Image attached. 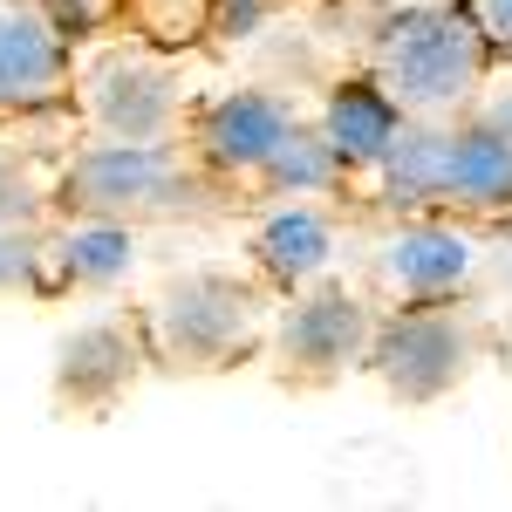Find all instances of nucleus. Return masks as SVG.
I'll use <instances>...</instances> for the list:
<instances>
[{
  "instance_id": "f257e3e1",
  "label": "nucleus",
  "mask_w": 512,
  "mask_h": 512,
  "mask_svg": "<svg viewBox=\"0 0 512 512\" xmlns=\"http://www.w3.org/2000/svg\"><path fill=\"white\" fill-rule=\"evenodd\" d=\"M369 76L403 103V117H465L492 76V41L465 0L390 7L369 41Z\"/></svg>"
},
{
  "instance_id": "f03ea898",
  "label": "nucleus",
  "mask_w": 512,
  "mask_h": 512,
  "mask_svg": "<svg viewBox=\"0 0 512 512\" xmlns=\"http://www.w3.org/2000/svg\"><path fill=\"white\" fill-rule=\"evenodd\" d=\"M260 328H267L260 280H239L226 267H192L158 287V301L144 315V349L164 369L212 376V369H233L260 342Z\"/></svg>"
},
{
  "instance_id": "7ed1b4c3",
  "label": "nucleus",
  "mask_w": 512,
  "mask_h": 512,
  "mask_svg": "<svg viewBox=\"0 0 512 512\" xmlns=\"http://www.w3.org/2000/svg\"><path fill=\"white\" fill-rule=\"evenodd\" d=\"M62 198L82 219H123V226H144V219H178L198 205V171L178 158V144H89L69 178Z\"/></svg>"
},
{
  "instance_id": "20e7f679",
  "label": "nucleus",
  "mask_w": 512,
  "mask_h": 512,
  "mask_svg": "<svg viewBox=\"0 0 512 512\" xmlns=\"http://www.w3.org/2000/svg\"><path fill=\"white\" fill-rule=\"evenodd\" d=\"M478 362V328L444 301H410L403 315H376L369 369L396 403H437L451 396Z\"/></svg>"
},
{
  "instance_id": "39448f33",
  "label": "nucleus",
  "mask_w": 512,
  "mask_h": 512,
  "mask_svg": "<svg viewBox=\"0 0 512 512\" xmlns=\"http://www.w3.org/2000/svg\"><path fill=\"white\" fill-rule=\"evenodd\" d=\"M267 342H274V362L287 383H335L349 369H369L376 308L349 287H335V280H315V287L287 294Z\"/></svg>"
},
{
  "instance_id": "423d86ee",
  "label": "nucleus",
  "mask_w": 512,
  "mask_h": 512,
  "mask_svg": "<svg viewBox=\"0 0 512 512\" xmlns=\"http://www.w3.org/2000/svg\"><path fill=\"white\" fill-rule=\"evenodd\" d=\"M82 117L103 144H171L185 123V89L158 55L110 48L82 69Z\"/></svg>"
},
{
  "instance_id": "0eeeda50",
  "label": "nucleus",
  "mask_w": 512,
  "mask_h": 512,
  "mask_svg": "<svg viewBox=\"0 0 512 512\" xmlns=\"http://www.w3.org/2000/svg\"><path fill=\"white\" fill-rule=\"evenodd\" d=\"M192 158L219 178H260L274 151L301 130V110L280 89H226L212 103H198L192 117Z\"/></svg>"
},
{
  "instance_id": "6e6552de",
  "label": "nucleus",
  "mask_w": 512,
  "mask_h": 512,
  "mask_svg": "<svg viewBox=\"0 0 512 512\" xmlns=\"http://www.w3.org/2000/svg\"><path fill=\"white\" fill-rule=\"evenodd\" d=\"M76 82L69 28L41 0H0V110H55Z\"/></svg>"
},
{
  "instance_id": "1a4fd4ad",
  "label": "nucleus",
  "mask_w": 512,
  "mask_h": 512,
  "mask_svg": "<svg viewBox=\"0 0 512 512\" xmlns=\"http://www.w3.org/2000/svg\"><path fill=\"white\" fill-rule=\"evenodd\" d=\"M246 260H253L260 287L301 294V287L328 280V267H335V226H328V212H321V205H308V198H287V205H274V212L253 226V239H246Z\"/></svg>"
},
{
  "instance_id": "9d476101",
  "label": "nucleus",
  "mask_w": 512,
  "mask_h": 512,
  "mask_svg": "<svg viewBox=\"0 0 512 512\" xmlns=\"http://www.w3.org/2000/svg\"><path fill=\"white\" fill-rule=\"evenodd\" d=\"M376 267L390 280L403 301H451L478 267V246L458 226H444V219H403L390 239H383V253H376Z\"/></svg>"
},
{
  "instance_id": "9b49d317",
  "label": "nucleus",
  "mask_w": 512,
  "mask_h": 512,
  "mask_svg": "<svg viewBox=\"0 0 512 512\" xmlns=\"http://www.w3.org/2000/svg\"><path fill=\"white\" fill-rule=\"evenodd\" d=\"M137 362H151L144 335L123 321H82L76 335L55 342V390L76 410H103L137 383Z\"/></svg>"
},
{
  "instance_id": "f8f14e48",
  "label": "nucleus",
  "mask_w": 512,
  "mask_h": 512,
  "mask_svg": "<svg viewBox=\"0 0 512 512\" xmlns=\"http://www.w3.org/2000/svg\"><path fill=\"white\" fill-rule=\"evenodd\" d=\"M437 205H512V144L485 117H444L437 130Z\"/></svg>"
},
{
  "instance_id": "ddd939ff",
  "label": "nucleus",
  "mask_w": 512,
  "mask_h": 512,
  "mask_svg": "<svg viewBox=\"0 0 512 512\" xmlns=\"http://www.w3.org/2000/svg\"><path fill=\"white\" fill-rule=\"evenodd\" d=\"M403 103H396L390 89L376 76H362V82H342V89H328V103H321V137L342 151V164L349 171H376V164L390 158V144L403 137Z\"/></svg>"
},
{
  "instance_id": "4468645a",
  "label": "nucleus",
  "mask_w": 512,
  "mask_h": 512,
  "mask_svg": "<svg viewBox=\"0 0 512 512\" xmlns=\"http://www.w3.org/2000/svg\"><path fill=\"white\" fill-rule=\"evenodd\" d=\"M137 267V226L123 219H82L48 246V287H82V294H103Z\"/></svg>"
},
{
  "instance_id": "2eb2a0df",
  "label": "nucleus",
  "mask_w": 512,
  "mask_h": 512,
  "mask_svg": "<svg viewBox=\"0 0 512 512\" xmlns=\"http://www.w3.org/2000/svg\"><path fill=\"white\" fill-rule=\"evenodd\" d=\"M342 171H349V164H342V151H335L321 130H308V123H301V130H294V137L274 151V164L260 171V185H274L280 198H315V192H328V185H342Z\"/></svg>"
},
{
  "instance_id": "dca6fc26",
  "label": "nucleus",
  "mask_w": 512,
  "mask_h": 512,
  "mask_svg": "<svg viewBox=\"0 0 512 512\" xmlns=\"http://www.w3.org/2000/svg\"><path fill=\"white\" fill-rule=\"evenodd\" d=\"M21 287H48V239L0 219V294H21Z\"/></svg>"
},
{
  "instance_id": "f3484780",
  "label": "nucleus",
  "mask_w": 512,
  "mask_h": 512,
  "mask_svg": "<svg viewBox=\"0 0 512 512\" xmlns=\"http://www.w3.org/2000/svg\"><path fill=\"white\" fill-rule=\"evenodd\" d=\"M465 7L492 41V62H512V0H465Z\"/></svg>"
},
{
  "instance_id": "a211bd4d",
  "label": "nucleus",
  "mask_w": 512,
  "mask_h": 512,
  "mask_svg": "<svg viewBox=\"0 0 512 512\" xmlns=\"http://www.w3.org/2000/svg\"><path fill=\"white\" fill-rule=\"evenodd\" d=\"M478 117H485V123H492V130L512 144V89H506V96H492V103H478Z\"/></svg>"
},
{
  "instance_id": "6ab92c4d",
  "label": "nucleus",
  "mask_w": 512,
  "mask_h": 512,
  "mask_svg": "<svg viewBox=\"0 0 512 512\" xmlns=\"http://www.w3.org/2000/svg\"><path fill=\"white\" fill-rule=\"evenodd\" d=\"M7 192H14V185H7V158H0V219H14V205H7Z\"/></svg>"
},
{
  "instance_id": "aec40b11",
  "label": "nucleus",
  "mask_w": 512,
  "mask_h": 512,
  "mask_svg": "<svg viewBox=\"0 0 512 512\" xmlns=\"http://www.w3.org/2000/svg\"><path fill=\"white\" fill-rule=\"evenodd\" d=\"M390 7H451V0H390Z\"/></svg>"
}]
</instances>
